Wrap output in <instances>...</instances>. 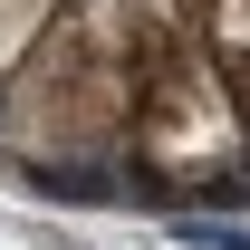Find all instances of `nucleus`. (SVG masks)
<instances>
[{
  "label": "nucleus",
  "mask_w": 250,
  "mask_h": 250,
  "mask_svg": "<svg viewBox=\"0 0 250 250\" xmlns=\"http://www.w3.org/2000/svg\"><path fill=\"white\" fill-rule=\"evenodd\" d=\"M48 20H58V0H0V77L39 48V29H48Z\"/></svg>",
  "instance_id": "f03ea898"
},
{
  "label": "nucleus",
  "mask_w": 250,
  "mask_h": 250,
  "mask_svg": "<svg viewBox=\"0 0 250 250\" xmlns=\"http://www.w3.org/2000/svg\"><path fill=\"white\" fill-rule=\"evenodd\" d=\"M173 48H202V39L154 20V10H135V0H58L39 48L0 77V154L20 173L125 164L135 96Z\"/></svg>",
  "instance_id": "f257e3e1"
}]
</instances>
